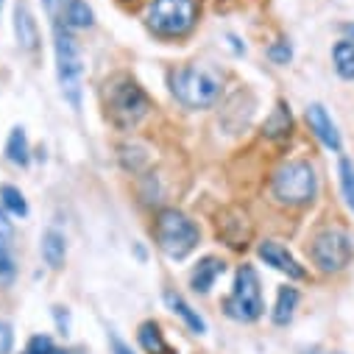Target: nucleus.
Masks as SVG:
<instances>
[{"mask_svg": "<svg viewBox=\"0 0 354 354\" xmlns=\"http://www.w3.org/2000/svg\"><path fill=\"white\" fill-rule=\"evenodd\" d=\"M0 207H3L12 218H26L28 215V201L15 185H0Z\"/></svg>", "mask_w": 354, "mask_h": 354, "instance_id": "412c9836", "label": "nucleus"}, {"mask_svg": "<svg viewBox=\"0 0 354 354\" xmlns=\"http://www.w3.org/2000/svg\"><path fill=\"white\" fill-rule=\"evenodd\" d=\"M153 237L165 257L185 259L196 251V245L201 240V229L182 209H162L153 223Z\"/></svg>", "mask_w": 354, "mask_h": 354, "instance_id": "39448f33", "label": "nucleus"}, {"mask_svg": "<svg viewBox=\"0 0 354 354\" xmlns=\"http://www.w3.org/2000/svg\"><path fill=\"white\" fill-rule=\"evenodd\" d=\"M6 159L12 165H20L26 167L31 162V145H28V134L23 126H15L9 131V140H6Z\"/></svg>", "mask_w": 354, "mask_h": 354, "instance_id": "6ab92c4d", "label": "nucleus"}, {"mask_svg": "<svg viewBox=\"0 0 354 354\" xmlns=\"http://www.w3.org/2000/svg\"><path fill=\"white\" fill-rule=\"evenodd\" d=\"M310 257L321 274H340L354 257L351 237L343 229H324L313 237Z\"/></svg>", "mask_w": 354, "mask_h": 354, "instance_id": "6e6552de", "label": "nucleus"}, {"mask_svg": "<svg viewBox=\"0 0 354 354\" xmlns=\"http://www.w3.org/2000/svg\"><path fill=\"white\" fill-rule=\"evenodd\" d=\"M39 248H42V259L48 262V268L59 271L62 265H64V257H67V243H64V234H62V232H56V229H48V232L42 234Z\"/></svg>", "mask_w": 354, "mask_h": 354, "instance_id": "f3484780", "label": "nucleus"}, {"mask_svg": "<svg viewBox=\"0 0 354 354\" xmlns=\"http://www.w3.org/2000/svg\"><path fill=\"white\" fill-rule=\"evenodd\" d=\"M53 23H62L70 31H75V28L81 31V28H93L95 26V15H93L90 6H86V0H62Z\"/></svg>", "mask_w": 354, "mask_h": 354, "instance_id": "9b49d317", "label": "nucleus"}, {"mask_svg": "<svg viewBox=\"0 0 354 354\" xmlns=\"http://www.w3.org/2000/svg\"><path fill=\"white\" fill-rule=\"evenodd\" d=\"M304 354H340V351H321V348H307Z\"/></svg>", "mask_w": 354, "mask_h": 354, "instance_id": "2f4dec72", "label": "nucleus"}, {"mask_svg": "<svg viewBox=\"0 0 354 354\" xmlns=\"http://www.w3.org/2000/svg\"><path fill=\"white\" fill-rule=\"evenodd\" d=\"M337 176H340V193L346 207L354 212V162L348 156H340L337 162Z\"/></svg>", "mask_w": 354, "mask_h": 354, "instance_id": "4be33fe9", "label": "nucleus"}, {"mask_svg": "<svg viewBox=\"0 0 354 354\" xmlns=\"http://www.w3.org/2000/svg\"><path fill=\"white\" fill-rule=\"evenodd\" d=\"M50 354H67V351H64V348H53Z\"/></svg>", "mask_w": 354, "mask_h": 354, "instance_id": "72a5a7b5", "label": "nucleus"}, {"mask_svg": "<svg viewBox=\"0 0 354 354\" xmlns=\"http://www.w3.org/2000/svg\"><path fill=\"white\" fill-rule=\"evenodd\" d=\"M23 354H28V351H23Z\"/></svg>", "mask_w": 354, "mask_h": 354, "instance_id": "c9c22d12", "label": "nucleus"}, {"mask_svg": "<svg viewBox=\"0 0 354 354\" xmlns=\"http://www.w3.org/2000/svg\"><path fill=\"white\" fill-rule=\"evenodd\" d=\"M299 299H301V296H299L296 288H290V285L279 288V293H277V304H274V313H271V318H274L277 326H288V324L293 321L296 307H299Z\"/></svg>", "mask_w": 354, "mask_h": 354, "instance_id": "a211bd4d", "label": "nucleus"}, {"mask_svg": "<svg viewBox=\"0 0 354 354\" xmlns=\"http://www.w3.org/2000/svg\"><path fill=\"white\" fill-rule=\"evenodd\" d=\"M53 53H56V78L62 95L73 109L81 106V78H84V59L73 31L62 23H53Z\"/></svg>", "mask_w": 354, "mask_h": 354, "instance_id": "20e7f679", "label": "nucleus"}, {"mask_svg": "<svg viewBox=\"0 0 354 354\" xmlns=\"http://www.w3.org/2000/svg\"><path fill=\"white\" fill-rule=\"evenodd\" d=\"M53 318H56L59 332L67 335L70 332V313H67V307H53Z\"/></svg>", "mask_w": 354, "mask_h": 354, "instance_id": "c85d7f7f", "label": "nucleus"}, {"mask_svg": "<svg viewBox=\"0 0 354 354\" xmlns=\"http://www.w3.org/2000/svg\"><path fill=\"white\" fill-rule=\"evenodd\" d=\"M271 193L285 207H304L318 196V176L307 159H288L271 176Z\"/></svg>", "mask_w": 354, "mask_h": 354, "instance_id": "7ed1b4c3", "label": "nucleus"}, {"mask_svg": "<svg viewBox=\"0 0 354 354\" xmlns=\"http://www.w3.org/2000/svg\"><path fill=\"white\" fill-rule=\"evenodd\" d=\"M120 162H123L126 170L137 173V170H142L148 165V153L140 145H120Z\"/></svg>", "mask_w": 354, "mask_h": 354, "instance_id": "5701e85b", "label": "nucleus"}, {"mask_svg": "<svg viewBox=\"0 0 354 354\" xmlns=\"http://www.w3.org/2000/svg\"><path fill=\"white\" fill-rule=\"evenodd\" d=\"M0 12H3V0H0Z\"/></svg>", "mask_w": 354, "mask_h": 354, "instance_id": "f704fd0d", "label": "nucleus"}, {"mask_svg": "<svg viewBox=\"0 0 354 354\" xmlns=\"http://www.w3.org/2000/svg\"><path fill=\"white\" fill-rule=\"evenodd\" d=\"M165 301H167L170 313H173V315H179L190 332H196V335H204V332H207V321L198 315V310H193V307L187 304L185 296L173 293V290H165Z\"/></svg>", "mask_w": 354, "mask_h": 354, "instance_id": "4468645a", "label": "nucleus"}, {"mask_svg": "<svg viewBox=\"0 0 354 354\" xmlns=\"http://www.w3.org/2000/svg\"><path fill=\"white\" fill-rule=\"evenodd\" d=\"M223 271H226V265L218 257H204V259H198V265H196L193 274H190V288L196 293H209L212 285H215V279Z\"/></svg>", "mask_w": 354, "mask_h": 354, "instance_id": "ddd939ff", "label": "nucleus"}, {"mask_svg": "<svg viewBox=\"0 0 354 354\" xmlns=\"http://www.w3.org/2000/svg\"><path fill=\"white\" fill-rule=\"evenodd\" d=\"M148 28L162 39H179L198 20V0H153L145 12Z\"/></svg>", "mask_w": 354, "mask_h": 354, "instance_id": "423d86ee", "label": "nucleus"}, {"mask_svg": "<svg viewBox=\"0 0 354 354\" xmlns=\"http://www.w3.org/2000/svg\"><path fill=\"white\" fill-rule=\"evenodd\" d=\"M343 31H346L348 37H354V26H343Z\"/></svg>", "mask_w": 354, "mask_h": 354, "instance_id": "473e14b6", "label": "nucleus"}, {"mask_svg": "<svg viewBox=\"0 0 354 354\" xmlns=\"http://www.w3.org/2000/svg\"><path fill=\"white\" fill-rule=\"evenodd\" d=\"M15 346V332L6 321H0V354H9Z\"/></svg>", "mask_w": 354, "mask_h": 354, "instance_id": "cd10ccee", "label": "nucleus"}, {"mask_svg": "<svg viewBox=\"0 0 354 354\" xmlns=\"http://www.w3.org/2000/svg\"><path fill=\"white\" fill-rule=\"evenodd\" d=\"M170 93L187 109H209L223 93V78L209 64H185L170 73Z\"/></svg>", "mask_w": 354, "mask_h": 354, "instance_id": "f257e3e1", "label": "nucleus"}, {"mask_svg": "<svg viewBox=\"0 0 354 354\" xmlns=\"http://www.w3.org/2000/svg\"><path fill=\"white\" fill-rule=\"evenodd\" d=\"M9 218L12 215L3 207H0V257L9 254V245H12V237H15V226H12Z\"/></svg>", "mask_w": 354, "mask_h": 354, "instance_id": "b1692460", "label": "nucleus"}, {"mask_svg": "<svg viewBox=\"0 0 354 354\" xmlns=\"http://www.w3.org/2000/svg\"><path fill=\"white\" fill-rule=\"evenodd\" d=\"M307 126L310 131L318 137V142L335 153H343V140H340V131L335 126V120L329 118V112L321 106V104H310L307 106Z\"/></svg>", "mask_w": 354, "mask_h": 354, "instance_id": "9d476101", "label": "nucleus"}, {"mask_svg": "<svg viewBox=\"0 0 354 354\" xmlns=\"http://www.w3.org/2000/svg\"><path fill=\"white\" fill-rule=\"evenodd\" d=\"M137 340H140L145 354H176L170 348V343L165 340V332L156 321H142L140 329H137Z\"/></svg>", "mask_w": 354, "mask_h": 354, "instance_id": "dca6fc26", "label": "nucleus"}, {"mask_svg": "<svg viewBox=\"0 0 354 354\" xmlns=\"http://www.w3.org/2000/svg\"><path fill=\"white\" fill-rule=\"evenodd\" d=\"M332 62L340 78L354 81V39H340L332 48Z\"/></svg>", "mask_w": 354, "mask_h": 354, "instance_id": "aec40b11", "label": "nucleus"}, {"mask_svg": "<svg viewBox=\"0 0 354 354\" xmlns=\"http://www.w3.org/2000/svg\"><path fill=\"white\" fill-rule=\"evenodd\" d=\"M109 346H112V354H134L131 346H129L118 332H109Z\"/></svg>", "mask_w": 354, "mask_h": 354, "instance_id": "c756f323", "label": "nucleus"}, {"mask_svg": "<svg viewBox=\"0 0 354 354\" xmlns=\"http://www.w3.org/2000/svg\"><path fill=\"white\" fill-rule=\"evenodd\" d=\"M223 313L234 321H243V324H251L265 313L259 274H257L254 265L243 262L234 271V285H232V293L223 299Z\"/></svg>", "mask_w": 354, "mask_h": 354, "instance_id": "0eeeda50", "label": "nucleus"}, {"mask_svg": "<svg viewBox=\"0 0 354 354\" xmlns=\"http://www.w3.org/2000/svg\"><path fill=\"white\" fill-rule=\"evenodd\" d=\"M56 346H53V340L48 337V335H34L31 340H28V354H50Z\"/></svg>", "mask_w": 354, "mask_h": 354, "instance_id": "a878e982", "label": "nucleus"}, {"mask_svg": "<svg viewBox=\"0 0 354 354\" xmlns=\"http://www.w3.org/2000/svg\"><path fill=\"white\" fill-rule=\"evenodd\" d=\"M15 274H17L15 259H12L9 254H3V257H0V288H3V285H12Z\"/></svg>", "mask_w": 354, "mask_h": 354, "instance_id": "bb28decb", "label": "nucleus"}, {"mask_svg": "<svg viewBox=\"0 0 354 354\" xmlns=\"http://www.w3.org/2000/svg\"><path fill=\"white\" fill-rule=\"evenodd\" d=\"M229 42H232V48H234V53H243V50H245V45H240V39H237L234 34H229Z\"/></svg>", "mask_w": 354, "mask_h": 354, "instance_id": "7c9ffc66", "label": "nucleus"}, {"mask_svg": "<svg viewBox=\"0 0 354 354\" xmlns=\"http://www.w3.org/2000/svg\"><path fill=\"white\" fill-rule=\"evenodd\" d=\"M15 37H17V45L23 50L39 48V28H37L31 9L26 6V0H17V6H15Z\"/></svg>", "mask_w": 354, "mask_h": 354, "instance_id": "f8f14e48", "label": "nucleus"}, {"mask_svg": "<svg viewBox=\"0 0 354 354\" xmlns=\"http://www.w3.org/2000/svg\"><path fill=\"white\" fill-rule=\"evenodd\" d=\"M259 259L265 265H271V268H277L279 274H285L288 279H307V271H304V265H299V259L277 240H262L259 248H257Z\"/></svg>", "mask_w": 354, "mask_h": 354, "instance_id": "1a4fd4ad", "label": "nucleus"}, {"mask_svg": "<svg viewBox=\"0 0 354 354\" xmlns=\"http://www.w3.org/2000/svg\"><path fill=\"white\" fill-rule=\"evenodd\" d=\"M104 101H106V115L109 120L129 131L134 126H140V120L151 112V98L142 86L129 78V75H115L106 81V90H104Z\"/></svg>", "mask_w": 354, "mask_h": 354, "instance_id": "f03ea898", "label": "nucleus"}, {"mask_svg": "<svg viewBox=\"0 0 354 354\" xmlns=\"http://www.w3.org/2000/svg\"><path fill=\"white\" fill-rule=\"evenodd\" d=\"M290 131H293V115H290V106H288L285 101H279V104L274 106V112L265 118V123H262V134L268 137V140H285V137H290Z\"/></svg>", "mask_w": 354, "mask_h": 354, "instance_id": "2eb2a0df", "label": "nucleus"}, {"mask_svg": "<svg viewBox=\"0 0 354 354\" xmlns=\"http://www.w3.org/2000/svg\"><path fill=\"white\" fill-rule=\"evenodd\" d=\"M268 59H271L274 64H290V59H293V45H290L288 39L274 42V45L268 48Z\"/></svg>", "mask_w": 354, "mask_h": 354, "instance_id": "393cba45", "label": "nucleus"}]
</instances>
